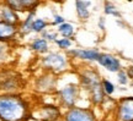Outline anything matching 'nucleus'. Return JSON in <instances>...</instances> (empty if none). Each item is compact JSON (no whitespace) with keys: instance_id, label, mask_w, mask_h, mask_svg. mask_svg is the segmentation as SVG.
<instances>
[{"instance_id":"obj_1","label":"nucleus","mask_w":133,"mask_h":121,"mask_svg":"<svg viewBox=\"0 0 133 121\" xmlns=\"http://www.w3.org/2000/svg\"><path fill=\"white\" fill-rule=\"evenodd\" d=\"M74 71L76 74L81 91L85 92L88 95L89 105L99 109L106 98L101 87L102 77L99 70L88 64H79V67H76Z\"/></svg>"},{"instance_id":"obj_2","label":"nucleus","mask_w":133,"mask_h":121,"mask_svg":"<svg viewBox=\"0 0 133 121\" xmlns=\"http://www.w3.org/2000/svg\"><path fill=\"white\" fill-rule=\"evenodd\" d=\"M32 109L22 93H0V121H29Z\"/></svg>"},{"instance_id":"obj_3","label":"nucleus","mask_w":133,"mask_h":121,"mask_svg":"<svg viewBox=\"0 0 133 121\" xmlns=\"http://www.w3.org/2000/svg\"><path fill=\"white\" fill-rule=\"evenodd\" d=\"M38 64H39L41 71L51 72L57 76H62V75L66 74L68 71L71 70V66H73L66 53L59 50L48 51L46 55L41 56L38 59Z\"/></svg>"},{"instance_id":"obj_4","label":"nucleus","mask_w":133,"mask_h":121,"mask_svg":"<svg viewBox=\"0 0 133 121\" xmlns=\"http://www.w3.org/2000/svg\"><path fill=\"white\" fill-rule=\"evenodd\" d=\"M81 93H83V91H81L80 84L76 78L75 81H66L63 84L58 83V89L54 95H56L57 104L64 111V110H68V109L79 105Z\"/></svg>"},{"instance_id":"obj_5","label":"nucleus","mask_w":133,"mask_h":121,"mask_svg":"<svg viewBox=\"0 0 133 121\" xmlns=\"http://www.w3.org/2000/svg\"><path fill=\"white\" fill-rule=\"evenodd\" d=\"M26 86L24 77L9 66L0 69V93H22Z\"/></svg>"},{"instance_id":"obj_6","label":"nucleus","mask_w":133,"mask_h":121,"mask_svg":"<svg viewBox=\"0 0 133 121\" xmlns=\"http://www.w3.org/2000/svg\"><path fill=\"white\" fill-rule=\"evenodd\" d=\"M58 78L59 76L57 75L41 71V74L36 75L32 81V91L41 95L56 94L58 89Z\"/></svg>"},{"instance_id":"obj_7","label":"nucleus","mask_w":133,"mask_h":121,"mask_svg":"<svg viewBox=\"0 0 133 121\" xmlns=\"http://www.w3.org/2000/svg\"><path fill=\"white\" fill-rule=\"evenodd\" d=\"M31 116L36 121H61L63 110L57 103H43L32 109Z\"/></svg>"},{"instance_id":"obj_8","label":"nucleus","mask_w":133,"mask_h":121,"mask_svg":"<svg viewBox=\"0 0 133 121\" xmlns=\"http://www.w3.org/2000/svg\"><path fill=\"white\" fill-rule=\"evenodd\" d=\"M61 121H101L96 109L92 107H76L64 110Z\"/></svg>"},{"instance_id":"obj_9","label":"nucleus","mask_w":133,"mask_h":121,"mask_svg":"<svg viewBox=\"0 0 133 121\" xmlns=\"http://www.w3.org/2000/svg\"><path fill=\"white\" fill-rule=\"evenodd\" d=\"M101 51L97 48H71L66 51V55L69 56L71 64H91L97 62Z\"/></svg>"},{"instance_id":"obj_10","label":"nucleus","mask_w":133,"mask_h":121,"mask_svg":"<svg viewBox=\"0 0 133 121\" xmlns=\"http://www.w3.org/2000/svg\"><path fill=\"white\" fill-rule=\"evenodd\" d=\"M112 121H133V95L116 99L112 114Z\"/></svg>"},{"instance_id":"obj_11","label":"nucleus","mask_w":133,"mask_h":121,"mask_svg":"<svg viewBox=\"0 0 133 121\" xmlns=\"http://www.w3.org/2000/svg\"><path fill=\"white\" fill-rule=\"evenodd\" d=\"M97 65L111 74H117L118 71L123 69L121 59L111 53H101L99 56V60H97Z\"/></svg>"},{"instance_id":"obj_12","label":"nucleus","mask_w":133,"mask_h":121,"mask_svg":"<svg viewBox=\"0 0 133 121\" xmlns=\"http://www.w3.org/2000/svg\"><path fill=\"white\" fill-rule=\"evenodd\" d=\"M5 3L17 14H29L32 11H37V9L42 5V3L37 0H6Z\"/></svg>"},{"instance_id":"obj_13","label":"nucleus","mask_w":133,"mask_h":121,"mask_svg":"<svg viewBox=\"0 0 133 121\" xmlns=\"http://www.w3.org/2000/svg\"><path fill=\"white\" fill-rule=\"evenodd\" d=\"M19 38V26L0 21V42L12 44Z\"/></svg>"},{"instance_id":"obj_14","label":"nucleus","mask_w":133,"mask_h":121,"mask_svg":"<svg viewBox=\"0 0 133 121\" xmlns=\"http://www.w3.org/2000/svg\"><path fill=\"white\" fill-rule=\"evenodd\" d=\"M21 20H22L21 19V15L17 14L16 11H14L9 5H6L5 1H0V21L10 23V25L19 26Z\"/></svg>"},{"instance_id":"obj_15","label":"nucleus","mask_w":133,"mask_h":121,"mask_svg":"<svg viewBox=\"0 0 133 121\" xmlns=\"http://www.w3.org/2000/svg\"><path fill=\"white\" fill-rule=\"evenodd\" d=\"M36 14H37V11L29 12V14H26L25 19L21 20V22L19 25V37L20 38H25L32 33V23H33V21H35V19L37 17Z\"/></svg>"},{"instance_id":"obj_16","label":"nucleus","mask_w":133,"mask_h":121,"mask_svg":"<svg viewBox=\"0 0 133 121\" xmlns=\"http://www.w3.org/2000/svg\"><path fill=\"white\" fill-rule=\"evenodd\" d=\"M92 5L91 1H84V0H76L74 3L76 17L80 22H85L90 19V6Z\"/></svg>"},{"instance_id":"obj_17","label":"nucleus","mask_w":133,"mask_h":121,"mask_svg":"<svg viewBox=\"0 0 133 121\" xmlns=\"http://www.w3.org/2000/svg\"><path fill=\"white\" fill-rule=\"evenodd\" d=\"M29 48L33 53H36L37 55H41V56L46 55L48 51H51V49H49V43H48L46 39H43L42 37L33 38L32 41L30 42Z\"/></svg>"},{"instance_id":"obj_18","label":"nucleus","mask_w":133,"mask_h":121,"mask_svg":"<svg viewBox=\"0 0 133 121\" xmlns=\"http://www.w3.org/2000/svg\"><path fill=\"white\" fill-rule=\"evenodd\" d=\"M12 44L0 42V69L6 67L10 59L12 58Z\"/></svg>"},{"instance_id":"obj_19","label":"nucleus","mask_w":133,"mask_h":121,"mask_svg":"<svg viewBox=\"0 0 133 121\" xmlns=\"http://www.w3.org/2000/svg\"><path fill=\"white\" fill-rule=\"evenodd\" d=\"M57 33L58 36L61 38H69V39H74V36H75L76 33V28L75 26L70 22H64L62 23L61 26H58L57 27Z\"/></svg>"},{"instance_id":"obj_20","label":"nucleus","mask_w":133,"mask_h":121,"mask_svg":"<svg viewBox=\"0 0 133 121\" xmlns=\"http://www.w3.org/2000/svg\"><path fill=\"white\" fill-rule=\"evenodd\" d=\"M49 27H51V26H49V22H48L46 19H43V17H36L32 23V33L41 36V34Z\"/></svg>"},{"instance_id":"obj_21","label":"nucleus","mask_w":133,"mask_h":121,"mask_svg":"<svg viewBox=\"0 0 133 121\" xmlns=\"http://www.w3.org/2000/svg\"><path fill=\"white\" fill-rule=\"evenodd\" d=\"M102 6H104V14L106 16H112V17H116L118 20L122 17V14H121V11H119L116 4L111 3V1H105Z\"/></svg>"},{"instance_id":"obj_22","label":"nucleus","mask_w":133,"mask_h":121,"mask_svg":"<svg viewBox=\"0 0 133 121\" xmlns=\"http://www.w3.org/2000/svg\"><path fill=\"white\" fill-rule=\"evenodd\" d=\"M101 87H102V91H104V94L106 97H112L116 91H117V86L109 78H105L102 77V81H101Z\"/></svg>"},{"instance_id":"obj_23","label":"nucleus","mask_w":133,"mask_h":121,"mask_svg":"<svg viewBox=\"0 0 133 121\" xmlns=\"http://www.w3.org/2000/svg\"><path fill=\"white\" fill-rule=\"evenodd\" d=\"M56 45H57V49L59 51H63V53H66V51H69L73 48V44H74V39H69V38H58L56 43H54Z\"/></svg>"},{"instance_id":"obj_24","label":"nucleus","mask_w":133,"mask_h":121,"mask_svg":"<svg viewBox=\"0 0 133 121\" xmlns=\"http://www.w3.org/2000/svg\"><path fill=\"white\" fill-rule=\"evenodd\" d=\"M39 37H42L43 39H46L48 43H56V41H57L58 38H59V36H58V33L56 29H52V28H47L44 32L39 36Z\"/></svg>"},{"instance_id":"obj_25","label":"nucleus","mask_w":133,"mask_h":121,"mask_svg":"<svg viewBox=\"0 0 133 121\" xmlns=\"http://www.w3.org/2000/svg\"><path fill=\"white\" fill-rule=\"evenodd\" d=\"M116 75H117V83H118L121 87H126V86L131 82V79H129L128 75H127V72H126L124 69H122L121 71H118Z\"/></svg>"},{"instance_id":"obj_26","label":"nucleus","mask_w":133,"mask_h":121,"mask_svg":"<svg viewBox=\"0 0 133 121\" xmlns=\"http://www.w3.org/2000/svg\"><path fill=\"white\" fill-rule=\"evenodd\" d=\"M65 22V19H64V16H62L61 14H53L52 15V21L49 22V26L51 27H56L57 28L58 26H61L62 23H64Z\"/></svg>"},{"instance_id":"obj_27","label":"nucleus","mask_w":133,"mask_h":121,"mask_svg":"<svg viewBox=\"0 0 133 121\" xmlns=\"http://www.w3.org/2000/svg\"><path fill=\"white\" fill-rule=\"evenodd\" d=\"M97 26H99V28L104 32L105 29H106V19H105L104 16H100L99 17V21H97Z\"/></svg>"},{"instance_id":"obj_28","label":"nucleus","mask_w":133,"mask_h":121,"mask_svg":"<svg viewBox=\"0 0 133 121\" xmlns=\"http://www.w3.org/2000/svg\"><path fill=\"white\" fill-rule=\"evenodd\" d=\"M131 84H132V86H133V77H132V78H131Z\"/></svg>"}]
</instances>
